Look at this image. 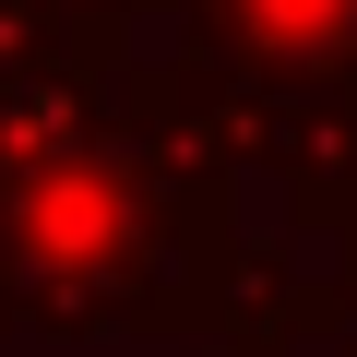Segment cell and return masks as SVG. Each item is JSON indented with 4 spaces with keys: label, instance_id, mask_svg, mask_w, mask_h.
<instances>
[{
    "label": "cell",
    "instance_id": "cell-1",
    "mask_svg": "<svg viewBox=\"0 0 357 357\" xmlns=\"http://www.w3.org/2000/svg\"><path fill=\"white\" fill-rule=\"evenodd\" d=\"M227 250H238L227 191L167 178L131 131L0 155V333H60V345L178 333L191 345Z\"/></svg>",
    "mask_w": 357,
    "mask_h": 357
},
{
    "label": "cell",
    "instance_id": "cell-2",
    "mask_svg": "<svg viewBox=\"0 0 357 357\" xmlns=\"http://www.w3.org/2000/svg\"><path fill=\"white\" fill-rule=\"evenodd\" d=\"M250 167L286 178V227L345 238L357 250V72H310V84H262V143Z\"/></svg>",
    "mask_w": 357,
    "mask_h": 357
},
{
    "label": "cell",
    "instance_id": "cell-3",
    "mask_svg": "<svg viewBox=\"0 0 357 357\" xmlns=\"http://www.w3.org/2000/svg\"><path fill=\"white\" fill-rule=\"evenodd\" d=\"M203 60L250 72V84H310V72H357V0H178Z\"/></svg>",
    "mask_w": 357,
    "mask_h": 357
}]
</instances>
